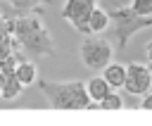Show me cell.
Returning <instances> with one entry per match:
<instances>
[{"instance_id": "3957f363", "label": "cell", "mask_w": 152, "mask_h": 126, "mask_svg": "<svg viewBox=\"0 0 152 126\" xmlns=\"http://www.w3.org/2000/svg\"><path fill=\"white\" fill-rule=\"evenodd\" d=\"M109 17H112V24H114V38H116V50H119V52L126 50L128 40H131L135 33H140V31H145V29H152V17H142V14L133 12L131 5H119V7H114V10L109 12Z\"/></svg>"}, {"instance_id": "4fadbf2b", "label": "cell", "mask_w": 152, "mask_h": 126, "mask_svg": "<svg viewBox=\"0 0 152 126\" xmlns=\"http://www.w3.org/2000/svg\"><path fill=\"white\" fill-rule=\"evenodd\" d=\"M100 109H107V112H119V109H124V100H121V95H119L116 90H109L107 97L100 100Z\"/></svg>"}, {"instance_id": "9c48e42d", "label": "cell", "mask_w": 152, "mask_h": 126, "mask_svg": "<svg viewBox=\"0 0 152 126\" xmlns=\"http://www.w3.org/2000/svg\"><path fill=\"white\" fill-rule=\"evenodd\" d=\"M14 76L24 83V88L33 86V83L38 81V67H36V62H33L31 57L19 59V64H17V69H14Z\"/></svg>"}, {"instance_id": "6da1fadb", "label": "cell", "mask_w": 152, "mask_h": 126, "mask_svg": "<svg viewBox=\"0 0 152 126\" xmlns=\"http://www.w3.org/2000/svg\"><path fill=\"white\" fill-rule=\"evenodd\" d=\"M7 26L14 36V40L19 43V48L28 55V57H45V55H57L55 40L48 31V26L43 24V19L36 12H21L14 19H7Z\"/></svg>"}, {"instance_id": "277c9868", "label": "cell", "mask_w": 152, "mask_h": 126, "mask_svg": "<svg viewBox=\"0 0 152 126\" xmlns=\"http://www.w3.org/2000/svg\"><path fill=\"white\" fill-rule=\"evenodd\" d=\"M78 57L83 62L86 69L90 71H102L112 57H114V48L107 38H86L78 48Z\"/></svg>"}, {"instance_id": "7c38bea8", "label": "cell", "mask_w": 152, "mask_h": 126, "mask_svg": "<svg viewBox=\"0 0 152 126\" xmlns=\"http://www.w3.org/2000/svg\"><path fill=\"white\" fill-rule=\"evenodd\" d=\"M5 2L19 12H36L40 5H52L50 0H5Z\"/></svg>"}, {"instance_id": "52a82bcc", "label": "cell", "mask_w": 152, "mask_h": 126, "mask_svg": "<svg viewBox=\"0 0 152 126\" xmlns=\"http://www.w3.org/2000/svg\"><path fill=\"white\" fill-rule=\"evenodd\" d=\"M112 26V17H109V12L107 10H102L100 5L90 12V17H88V36H97V33H102V31H107Z\"/></svg>"}, {"instance_id": "ba28073f", "label": "cell", "mask_w": 152, "mask_h": 126, "mask_svg": "<svg viewBox=\"0 0 152 126\" xmlns=\"http://www.w3.org/2000/svg\"><path fill=\"white\" fill-rule=\"evenodd\" d=\"M102 76H104V81L112 86V90H119V88H124V83H126V64H121V62H109V64L102 69Z\"/></svg>"}, {"instance_id": "ac0fdd59", "label": "cell", "mask_w": 152, "mask_h": 126, "mask_svg": "<svg viewBox=\"0 0 152 126\" xmlns=\"http://www.w3.org/2000/svg\"><path fill=\"white\" fill-rule=\"evenodd\" d=\"M150 74H152V62H150Z\"/></svg>"}, {"instance_id": "8992f818", "label": "cell", "mask_w": 152, "mask_h": 126, "mask_svg": "<svg viewBox=\"0 0 152 126\" xmlns=\"http://www.w3.org/2000/svg\"><path fill=\"white\" fill-rule=\"evenodd\" d=\"M124 90L128 95H135V97H142L147 90H152L150 64H142V62L126 64V83H124Z\"/></svg>"}, {"instance_id": "9a60e30c", "label": "cell", "mask_w": 152, "mask_h": 126, "mask_svg": "<svg viewBox=\"0 0 152 126\" xmlns=\"http://www.w3.org/2000/svg\"><path fill=\"white\" fill-rule=\"evenodd\" d=\"M140 109H147V112H152V90H147V93L142 95V100H140Z\"/></svg>"}, {"instance_id": "30bf717a", "label": "cell", "mask_w": 152, "mask_h": 126, "mask_svg": "<svg viewBox=\"0 0 152 126\" xmlns=\"http://www.w3.org/2000/svg\"><path fill=\"white\" fill-rule=\"evenodd\" d=\"M86 90H88V95H90V100H95V102H100V100H104L107 97V93L112 90V86L104 81V76L100 74H95V76H90V78H86Z\"/></svg>"}, {"instance_id": "8fae6325", "label": "cell", "mask_w": 152, "mask_h": 126, "mask_svg": "<svg viewBox=\"0 0 152 126\" xmlns=\"http://www.w3.org/2000/svg\"><path fill=\"white\" fill-rule=\"evenodd\" d=\"M21 93H24V83L14 74L5 76V83H2V90H0V100H17Z\"/></svg>"}, {"instance_id": "e0dca14e", "label": "cell", "mask_w": 152, "mask_h": 126, "mask_svg": "<svg viewBox=\"0 0 152 126\" xmlns=\"http://www.w3.org/2000/svg\"><path fill=\"white\" fill-rule=\"evenodd\" d=\"M2 83H5V74H2V69H0V90H2Z\"/></svg>"}, {"instance_id": "5b68a950", "label": "cell", "mask_w": 152, "mask_h": 126, "mask_svg": "<svg viewBox=\"0 0 152 126\" xmlns=\"http://www.w3.org/2000/svg\"><path fill=\"white\" fill-rule=\"evenodd\" d=\"M100 5V0H64L62 5V19L69 21L76 31L88 36V17Z\"/></svg>"}, {"instance_id": "7a4b0ae2", "label": "cell", "mask_w": 152, "mask_h": 126, "mask_svg": "<svg viewBox=\"0 0 152 126\" xmlns=\"http://www.w3.org/2000/svg\"><path fill=\"white\" fill-rule=\"evenodd\" d=\"M36 83L43 90V95L52 109L78 112V109H88V105H90L86 81H40L38 78Z\"/></svg>"}, {"instance_id": "5bb4252c", "label": "cell", "mask_w": 152, "mask_h": 126, "mask_svg": "<svg viewBox=\"0 0 152 126\" xmlns=\"http://www.w3.org/2000/svg\"><path fill=\"white\" fill-rule=\"evenodd\" d=\"M128 5L133 7V12H138L142 17H152V0H131Z\"/></svg>"}, {"instance_id": "2e32d148", "label": "cell", "mask_w": 152, "mask_h": 126, "mask_svg": "<svg viewBox=\"0 0 152 126\" xmlns=\"http://www.w3.org/2000/svg\"><path fill=\"white\" fill-rule=\"evenodd\" d=\"M145 55H147V59L152 62V40H147V45H145Z\"/></svg>"}]
</instances>
